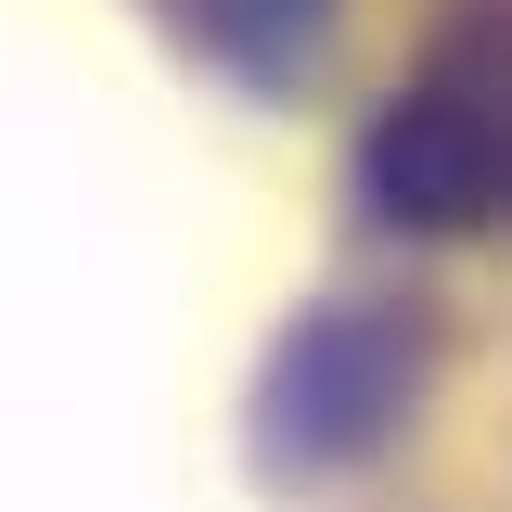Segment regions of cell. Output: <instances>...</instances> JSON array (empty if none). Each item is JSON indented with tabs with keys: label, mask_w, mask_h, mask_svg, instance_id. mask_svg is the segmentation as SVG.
I'll list each match as a JSON object with an SVG mask.
<instances>
[{
	"label": "cell",
	"mask_w": 512,
	"mask_h": 512,
	"mask_svg": "<svg viewBox=\"0 0 512 512\" xmlns=\"http://www.w3.org/2000/svg\"><path fill=\"white\" fill-rule=\"evenodd\" d=\"M372 205L410 231H512V0H448L372 128Z\"/></svg>",
	"instance_id": "1"
},
{
	"label": "cell",
	"mask_w": 512,
	"mask_h": 512,
	"mask_svg": "<svg viewBox=\"0 0 512 512\" xmlns=\"http://www.w3.org/2000/svg\"><path fill=\"white\" fill-rule=\"evenodd\" d=\"M320 13H333V0H256V13H244V39H256V64H282V52H295V39H308V26H320Z\"/></svg>",
	"instance_id": "2"
}]
</instances>
